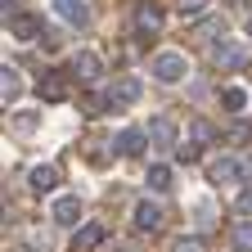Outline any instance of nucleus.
I'll return each instance as SVG.
<instances>
[{
  "instance_id": "f257e3e1",
  "label": "nucleus",
  "mask_w": 252,
  "mask_h": 252,
  "mask_svg": "<svg viewBox=\"0 0 252 252\" xmlns=\"http://www.w3.org/2000/svg\"><path fill=\"white\" fill-rule=\"evenodd\" d=\"M149 72L162 81V86H176V81H185V72H189V59H185L180 50H158V54L149 59Z\"/></svg>"
},
{
  "instance_id": "f03ea898",
  "label": "nucleus",
  "mask_w": 252,
  "mask_h": 252,
  "mask_svg": "<svg viewBox=\"0 0 252 252\" xmlns=\"http://www.w3.org/2000/svg\"><path fill=\"white\" fill-rule=\"evenodd\" d=\"M212 63H216L220 72H239L243 63H248V50H243L239 41L225 36V41H216V45H212Z\"/></svg>"
},
{
  "instance_id": "7ed1b4c3",
  "label": "nucleus",
  "mask_w": 252,
  "mask_h": 252,
  "mask_svg": "<svg viewBox=\"0 0 252 252\" xmlns=\"http://www.w3.org/2000/svg\"><path fill=\"white\" fill-rule=\"evenodd\" d=\"M207 180H212V185H239V180H248V171H243V158H234V153L216 158V162L207 167Z\"/></svg>"
},
{
  "instance_id": "20e7f679",
  "label": "nucleus",
  "mask_w": 252,
  "mask_h": 252,
  "mask_svg": "<svg viewBox=\"0 0 252 252\" xmlns=\"http://www.w3.org/2000/svg\"><path fill=\"white\" fill-rule=\"evenodd\" d=\"M50 220H54V225H63V230H77V225H81V198H77V194L54 198V203H50Z\"/></svg>"
},
{
  "instance_id": "39448f33",
  "label": "nucleus",
  "mask_w": 252,
  "mask_h": 252,
  "mask_svg": "<svg viewBox=\"0 0 252 252\" xmlns=\"http://www.w3.org/2000/svg\"><path fill=\"white\" fill-rule=\"evenodd\" d=\"M144 135H149L153 149H162V153H167V149H180V144H176V122H171V117H153V122L144 126Z\"/></svg>"
},
{
  "instance_id": "423d86ee",
  "label": "nucleus",
  "mask_w": 252,
  "mask_h": 252,
  "mask_svg": "<svg viewBox=\"0 0 252 252\" xmlns=\"http://www.w3.org/2000/svg\"><path fill=\"white\" fill-rule=\"evenodd\" d=\"M131 216H135V230H144V234H158V230H162V220H167V212L158 207V203H149V198H140Z\"/></svg>"
},
{
  "instance_id": "0eeeda50",
  "label": "nucleus",
  "mask_w": 252,
  "mask_h": 252,
  "mask_svg": "<svg viewBox=\"0 0 252 252\" xmlns=\"http://www.w3.org/2000/svg\"><path fill=\"white\" fill-rule=\"evenodd\" d=\"M104 94H108V108H131V104L140 99V81H135V77H122V81H113Z\"/></svg>"
},
{
  "instance_id": "6e6552de",
  "label": "nucleus",
  "mask_w": 252,
  "mask_h": 252,
  "mask_svg": "<svg viewBox=\"0 0 252 252\" xmlns=\"http://www.w3.org/2000/svg\"><path fill=\"white\" fill-rule=\"evenodd\" d=\"M50 9L68 23V27H86L90 23V5H86V0H50Z\"/></svg>"
},
{
  "instance_id": "1a4fd4ad",
  "label": "nucleus",
  "mask_w": 252,
  "mask_h": 252,
  "mask_svg": "<svg viewBox=\"0 0 252 252\" xmlns=\"http://www.w3.org/2000/svg\"><path fill=\"white\" fill-rule=\"evenodd\" d=\"M36 94H41L45 104L68 99V77H63V72H41V81H36Z\"/></svg>"
},
{
  "instance_id": "9d476101",
  "label": "nucleus",
  "mask_w": 252,
  "mask_h": 252,
  "mask_svg": "<svg viewBox=\"0 0 252 252\" xmlns=\"http://www.w3.org/2000/svg\"><path fill=\"white\" fill-rule=\"evenodd\" d=\"M144 144H149V135L140 131V126H126V131H117V140H113V149H117L122 158H140Z\"/></svg>"
},
{
  "instance_id": "9b49d317",
  "label": "nucleus",
  "mask_w": 252,
  "mask_h": 252,
  "mask_svg": "<svg viewBox=\"0 0 252 252\" xmlns=\"http://www.w3.org/2000/svg\"><path fill=\"white\" fill-rule=\"evenodd\" d=\"M18 99H23V77H18V68H9V63H5V68H0V104L14 108Z\"/></svg>"
},
{
  "instance_id": "f8f14e48",
  "label": "nucleus",
  "mask_w": 252,
  "mask_h": 252,
  "mask_svg": "<svg viewBox=\"0 0 252 252\" xmlns=\"http://www.w3.org/2000/svg\"><path fill=\"white\" fill-rule=\"evenodd\" d=\"M9 32H14V41H36V36H45L36 14H9Z\"/></svg>"
},
{
  "instance_id": "ddd939ff",
  "label": "nucleus",
  "mask_w": 252,
  "mask_h": 252,
  "mask_svg": "<svg viewBox=\"0 0 252 252\" xmlns=\"http://www.w3.org/2000/svg\"><path fill=\"white\" fill-rule=\"evenodd\" d=\"M72 72H77L81 81H94V77L104 72V59L94 54V50H77V54H72Z\"/></svg>"
},
{
  "instance_id": "4468645a",
  "label": "nucleus",
  "mask_w": 252,
  "mask_h": 252,
  "mask_svg": "<svg viewBox=\"0 0 252 252\" xmlns=\"http://www.w3.org/2000/svg\"><path fill=\"white\" fill-rule=\"evenodd\" d=\"M135 32L140 36H158V32H162V9L158 5H140L135 9Z\"/></svg>"
},
{
  "instance_id": "2eb2a0df",
  "label": "nucleus",
  "mask_w": 252,
  "mask_h": 252,
  "mask_svg": "<svg viewBox=\"0 0 252 252\" xmlns=\"http://www.w3.org/2000/svg\"><path fill=\"white\" fill-rule=\"evenodd\" d=\"M27 185H32V194H50V189L59 185V167H50V162L45 167H32L27 171Z\"/></svg>"
},
{
  "instance_id": "dca6fc26",
  "label": "nucleus",
  "mask_w": 252,
  "mask_h": 252,
  "mask_svg": "<svg viewBox=\"0 0 252 252\" xmlns=\"http://www.w3.org/2000/svg\"><path fill=\"white\" fill-rule=\"evenodd\" d=\"M144 185L153 189V194H167V189H171V167L153 162V167H149V176H144Z\"/></svg>"
},
{
  "instance_id": "f3484780",
  "label": "nucleus",
  "mask_w": 252,
  "mask_h": 252,
  "mask_svg": "<svg viewBox=\"0 0 252 252\" xmlns=\"http://www.w3.org/2000/svg\"><path fill=\"white\" fill-rule=\"evenodd\" d=\"M220 104H225V113H243L248 108V90L243 86H225L220 90Z\"/></svg>"
},
{
  "instance_id": "a211bd4d",
  "label": "nucleus",
  "mask_w": 252,
  "mask_h": 252,
  "mask_svg": "<svg viewBox=\"0 0 252 252\" xmlns=\"http://www.w3.org/2000/svg\"><path fill=\"white\" fill-rule=\"evenodd\" d=\"M104 243V230L99 225H81L77 230V252H90V248H99Z\"/></svg>"
},
{
  "instance_id": "6ab92c4d",
  "label": "nucleus",
  "mask_w": 252,
  "mask_h": 252,
  "mask_svg": "<svg viewBox=\"0 0 252 252\" xmlns=\"http://www.w3.org/2000/svg\"><path fill=\"white\" fill-rule=\"evenodd\" d=\"M189 135H194V144H198V149H207V144H212V140H216V126H212V122H203V117H198V122H194V126H189Z\"/></svg>"
},
{
  "instance_id": "aec40b11",
  "label": "nucleus",
  "mask_w": 252,
  "mask_h": 252,
  "mask_svg": "<svg viewBox=\"0 0 252 252\" xmlns=\"http://www.w3.org/2000/svg\"><path fill=\"white\" fill-rule=\"evenodd\" d=\"M234 248H239V252H252V220L234 225Z\"/></svg>"
},
{
  "instance_id": "412c9836",
  "label": "nucleus",
  "mask_w": 252,
  "mask_h": 252,
  "mask_svg": "<svg viewBox=\"0 0 252 252\" xmlns=\"http://www.w3.org/2000/svg\"><path fill=\"white\" fill-rule=\"evenodd\" d=\"M207 14V0H180V18H203Z\"/></svg>"
},
{
  "instance_id": "4be33fe9",
  "label": "nucleus",
  "mask_w": 252,
  "mask_h": 252,
  "mask_svg": "<svg viewBox=\"0 0 252 252\" xmlns=\"http://www.w3.org/2000/svg\"><path fill=\"white\" fill-rule=\"evenodd\" d=\"M234 212H239V216H252V185H248V189H239V198H234Z\"/></svg>"
},
{
  "instance_id": "5701e85b",
  "label": "nucleus",
  "mask_w": 252,
  "mask_h": 252,
  "mask_svg": "<svg viewBox=\"0 0 252 252\" xmlns=\"http://www.w3.org/2000/svg\"><path fill=\"white\" fill-rule=\"evenodd\" d=\"M171 252H203V239H176Z\"/></svg>"
},
{
  "instance_id": "b1692460",
  "label": "nucleus",
  "mask_w": 252,
  "mask_h": 252,
  "mask_svg": "<svg viewBox=\"0 0 252 252\" xmlns=\"http://www.w3.org/2000/svg\"><path fill=\"white\" fill-rule=\"evenodd\" d=\"M198 153H203L198 144H180V149H176V158H180V162H194V158H198Z\"/></svg>"
},
{
  "instance_id": "393cba45",
  "label": "nucleus",
  "mask_w": 252,
  "mask_h": 252,
  "mask_svg": "<svg viewBox=\"0 0 252 252\" xmlns=\"http://www.w3.org/2000/svg\"><path fill=\"white\" fill-rule=\"evenodd\" d=\"M18 122V131H32V126H36V113H23V117H14Z\"/></svg>"
},
{
  "instance_id": "a878e982",
  "label": "nucleus",
  "mask_w": 252,
  "mask_h": 252,
  "mask_svg": "<svg viewBox=\"0 0 252 252\" xmlns=\"http://www.w3.org/2000/svg\"><path fill=\"white\" fill-rule=\"evenodd\" d=\"M113 252H140V248H135V243H117Z\"/></svg>"
},
{
  "instance_id": "bb28decb",
  "label": "nucleus",
  "mask_w": 252,
  "mask_h": 252,
  "mask_svg": "<svg viewBox=\"0 0 252 252\" xmlns=\"http://www.w3.org/2000/svg\"><path fill=\"white\" fill-rule=\"evenodd\" d=\"M5 5H9V14H18V5H23V0H5Z\"/></svg>"
},
{
  "instance_id": "cd10ccee",
  "label": "nucleus",
  "mask_w": 252,
  "mask_h": 252,
  "mask_svg": "<svg viewBox=\"0 0 252 252\" xmlns=\"http://www.w3.org/2000/svg\"><path fill=\"white\" fill-rule=\"evenodd\" d=\"M225 5H248V0H225Z\"/></svg>"
},
{
  "instance_id": "c85d7f7f",
  "label": "nucleus",
  "mask_w": 252,
  "mask_h": 252,
  "mask_svg": "<svg viewBox=\"0 0 252 252\" xmlns=\"http://www.w3.org/2000/svg\"><path fill=\"white\" fill-rule=\"evenodd\" d=\"M248 36H252V18H248Z\"/></svg>"
}]
</instances>
